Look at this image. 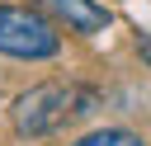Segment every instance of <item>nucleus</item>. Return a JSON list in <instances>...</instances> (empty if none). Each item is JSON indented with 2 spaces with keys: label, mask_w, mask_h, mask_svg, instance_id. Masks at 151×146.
Instances as JSON below:
<instances>
[{
  "label": "nucleus",
  "mask_w": 151,
  "mask_h": 146,
  "mask_svg": "<svg viewBox=\"0 0 151 146\" xmlns=\"http://www.w3.org/2000/svg\"><path fill=\"white\" fill-rule=\"evenodd\" d=\"M76 146H146L137 132H127V127H104V132H90V137H80Z\"/></svg>",
  "instance_id": "nucleus-4"
},
{
  "label": "nucleus",
  "mask_w": 151,
  "mask_h": 146,
  "mask_svg": "<svg viewBox=\"0 0 151 146\" xmlns=\"http://www.w3.org/2000/svg\"><path fill=\"white\" fill-rule=\"evenodd\" d=\"M0 52L5 57H24V61H42V57L61 52V33L38 9L0 5Z\"/></svg>",
  "instance_id": "nucleus-2"
},
{
  "label": "nucleus",
  "mask_w": 151,
  "mask_h": 146,
  "mask_svg": "<svg viewBox=\"0 0 151 146\" xmlns=\"http://www.w3.org/2000/svg\"><path fill=\"white\" fill-rule=\"evenodd\" d=\"M142 57H146V61H151V38H142Z\"/></svg>",
  "instance_id": "nucleus-5"
},
{
  "label": "nucleus",
  "mask_w": 151,
  "mask_h": 146,
  "mask_svg": "<svg viewBox=\"0 0 151 146\" xmlns=\"http://www.w3.org/2000/svg\"><path fill=\"white\" fill-rule=\"evenodd\" d=\"M80 104H85L80 89L52 80V85H33V89H24V94L14 99V108H9V118H14V127H19L24 137H47V132L66 127L76 113H85Z\"/></svg>",
  "instance_id": "nucleus-1"
},
{
  "label": "nucleus",
  "mask_w": 151,
  "mask_h": 146,
  "mask_svg": "<svg viewBox=\"0 0 151 146\" xmlns=\"http://www.w3.org/2000/svg\"><path fill=\"white\" fill-rule=\"evenodd\" d=\"M47 9L57 19H66L71 33H99V28H109V9L94 5V0H47Z\"/></svg>",
  "instance_id": "nucleus-3"
}]
</instances>
